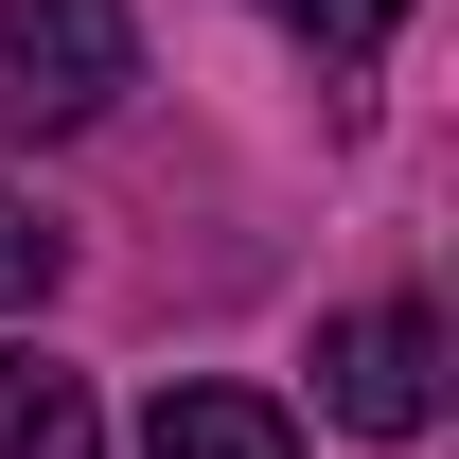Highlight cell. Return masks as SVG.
I'll return each mask as SVG.
<instances>
[{"label": "cell", "instance_id": "cell-1", "mask_svg": "<svg viewBox=\"0 0 459 459\" xmlns=\"http://www.w3.org/2000/svg\"><path fill=\"white\" fill-rule=\"evenodd\" d=\"M142 89V18L124 0H0V124L18 142H71Z\"/></svg>", "mask_w": 459, "mask_h": 459}, {"label": "cell", "instance_id": "cell-2", "mask_svg": "<svg viewBox=\"0 0 459 459\" xmlns=\"http://www.w3.org/2000/svg\"><path fill=\"white\" fill-rule=\"evenodd\" d=\"M318 406H336L353 442H424V424H442V318H424V300L318 318Z\"/></svg>", "mask_w": 459, "mask_h": 459}, {"label": "cell", "instance_id": "cell-3", "mask_svg": "<svg viewBox=\"0 0 459 459\" xmlns=\"http://www.w3.org/2000/svg\"><path fill=\"white\" fill-rule=\"evenodd\" d=\"M0 459H107V406L54 353H0Z\"/></svg>", "mask_w": 459, "mask_h": 459}, {"label": "cell", "instance_id": "cell-4", "mask_svg": "<svg viewBox=\"0 0 459 459\" xmlns=\"http://www.w3.org/2000/svg\"><path fill=\"white\" fill-rule=\"evenodd\" d=\"M142 459H300V424H283L265 389H160Z\"/></svg>", "mask_w": 459, "mask_h": 459}, {"label": "cell", "instance_id": "cell-5", "mask_svg": "<svg viewBox=\"0 0 459 459\" xmlns=\"http://www.w3.org/2000/svg\"><path fill=\"white\" fill-rule=\"evenodd\" d=\"M54 265H71V230L36 212V195H0V318H18V300H54Z\"/></svg>", "mask_w": 459, "mask_h": 459}, {"label": "cell", "instance_id": "cell-6", "mask_svg": "<svg viewBox=\"0 0 459 459\" xmlns=\"http://www.w3.org/2000/svg\"><path fill=\"white\" fill-rule=\"evenodd\" d=\"M265 18H283V36H318V54H389V36H406V0H265Z\"/></svg>", "mask_w": 459, "mask_h": 459}]
</instances>
